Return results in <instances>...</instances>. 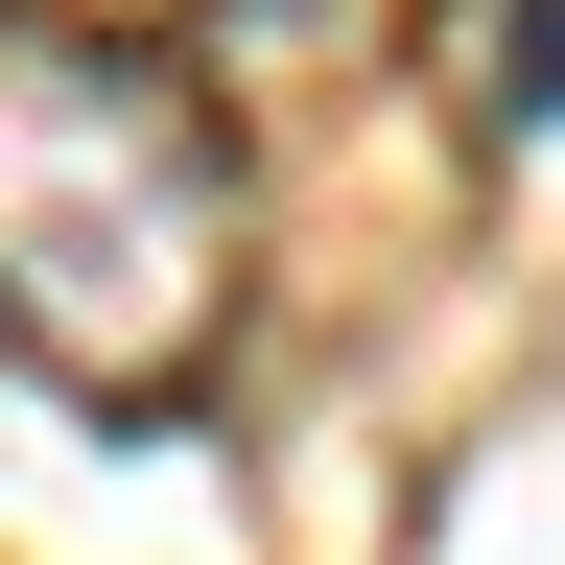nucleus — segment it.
<instances>
[{
	"label": "nucleus",
	"instance_id": "f03ea898",
	"mask_svg": "<svg viewBox=\"0 0 565 565\" xmlns=\"http://www.w3.org/2000/svg\"><path fill=\"white\" fill-rule=\"evenodd\" d=\"M494 118H565V0H494Z\"/></svg>",
	"mask_w": 565,
	"mask_h": 565
},
{
	"label": "nucleus",
	"instance_id": "f257e3e1",
	"mask_svg": "<svg viewBox=\"0 0 565 565\" xmlns=\"http://www.w3.org/2000/svg\"><path fill=\"white\" fill-rule=\"evenodd\" d=\"M236 330V141L166 47L0 24V353L71 401H189Z\"/></svg>",
	"mask_w": 565,
	"mask_h": 565
}]
</instances>
